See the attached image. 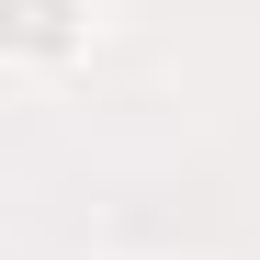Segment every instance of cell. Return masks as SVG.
I'll return each mask as SVG.
<instances>
[{
	"mask_svg": "<svg viewBox=\"0 0 260 260\" xmlns=\"http://www.w3.org/2000/svg\"><path fill=\"white\" fill-rule=\"evenodd\" d=\"M79 46V0H12V57H68Z\"/></svg>",
	"mask_w": 260,
	"mask_h": 260,
	"instance_id": "1",
	"label": "cell"
}]
</instances>
